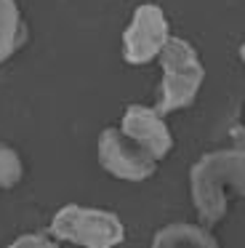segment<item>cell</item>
<instances>
[{
    "instance_id": "1",
    "label": "cell",
    "mask_w": 245,
    "mask_h": 248,
    "mask_svg": "<svg viewBox=\"0 0 245 248\" xmlns=\"http://www.w3.org/2000/svg\"><path fill=\"white\" fill-rule=\"evenodd\" d=\"M189 195L205 227L227 216L229 198H245V131L234 134L232 147L205 152L189 168Z\"/></svg>"
},
{
    "instance_id": "2",
    "label": "cell",
    "mask_w": 245,
    "mask_h": 248,
    "mask_svg": "<svg viewBox=\"0 0 245 248\" xmlns=\"http://www.w3.org/2000/svg\"><path fill=\"white\" fill-rule=\"evenodd\" d=\"M160 64H163V80H160V99L154 109L160 115H168L189 107L205 80V67L192 43L170 35L168 46L160 54Z\"/></svg>"
},
{
    "instance_id": "3",
    "label": "cell",
    "mask_w": 245,
    "mask_h": 248,
    "mask_svg": "<svg viewBox=\"0 0 245 248\" xmlns=\"http://www.w3.org/2000/svg\"><path fill=\"white\" fill-rule=\"evenodd\" d=\"M51 235L80 248H117L125 240V227L112 211L69 203L53 214Z\"/></svg>"
},
{
    "instance_id": "4",
    "label": "cell",
    "mask_w": 245,
    "mask_h": 248,
    "mask_svg": "<svg viewBox=\"0 0 245 248\" xmlns=\"http://www.w3.org/2000/svg\"><path fill=\"white\" fill-rule=\"evenodd\" d=\"M170 40V24L157 3H141L133 11L131 24L122 32V59L133 67L160 59Z\"/></svg>"
},
{
    "instance_id": "5",
    "label": "cell",
    "mask_w": 245,
    "mask_h": 248,
    "mask_svg": "<svg viewBox=\"0 0 245 248\" xmlns=\"http://www.w3.org/2000/svg\"><path fill=\"white\" fill-rule=\"evenodd\" d=\"M99 166L122 182H147L157 171V160L120 128H104L99 134Z\"/></svg>"
},
{
    "instance_id": "6",
    "label": "cell",
    "mask_w": 245,
    "mask_h": 248,
    "mask_svg": "<svg viewBox=\"0 0 245 248\" xmlns=\"http://www.w3.org/2000/svg\"><path fill=\"white\" fill-rule=\"evenodd\" d=\"M120 131L128 139L136 141L138 147H144L157 163L173 150V134H170L168 123L163 120V115L152 107L131 104V107L122 112Z\"/></svg>"
},
{
    "instance_id": "7",
    "label": "cell",
    "mask_w": 245,
    "mask_h": 248,
    "mask_svg": "<svg viewBox=\"0 0 245 248\" xmlns=\"http://www.w3.org/2000/svg\"><path fill=\"white\" fill-rule=\"evenodd\" d=\"M149 248H221L213 232L205 224H189V221H173L154 232Z\"/></svg>"
},
{
    "instance_id": "8",
    "label": "cell",
    "mask_w": 245,
    "mask_h": 248,
    "mask_svg": "<svg viewBox=\"0 0 245 248\" xmlns=\"http://www.w3.org/2000/svg\"><path fill=\"white\" fill-rule=\"evenodd\" d=\"M27 38L24 19L16 0H0V62H8Z\"/></svg>"
},
{
    "instance_id": "9",
    "label": "cell",
    "mask_w": 245,
    "mask_h": 248,
    "mask_svg": "<svg viewBox=\"0 0 245 248\" xmlns=\"http://www.w3.org/2000/svg\"><path fill=\"white\" fill-rule=\"evenodd\" d=\"M24 176V163L19 152L8 144H0V189H11Z\"/></svg>"
},
{
    "instance_id": "10",
    "label": "cell",
    "mask_w": 245,
    "mask_h": 248,
    "mask_svg": "<svg viewBox=\"0 0 245 248\" xmlns=\"http://www.w3.org/2000/svg\"><path fill=\"white\" fill-rule=\"evenodd\" d=\"M8 248H59V246L51 240V237L40 235V232H27V235L16 237Z\"/></svg>"
},
{
    "instance_id": "11",
    "label": "cell",
    "mask_w": 245,
    "mask_h": 248,
    "mask_svg": "<svg viewBox=\"0 0 245 248\" xmlns=\"http://www.w3.org/2000/svg\"><path fill=\"white\" fill-rule=\"evenodd\" d=\"M240 59H243V62H245V43H243V46H240Z\"/></svg>"
}]
</instances>
